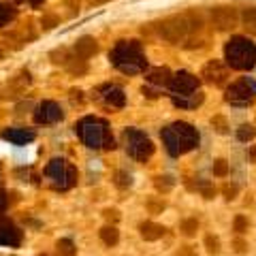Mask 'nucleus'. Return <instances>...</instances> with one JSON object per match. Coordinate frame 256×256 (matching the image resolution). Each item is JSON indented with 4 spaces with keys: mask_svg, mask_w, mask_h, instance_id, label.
Listing matches in <instances>:
<instances>
[{
    "mask_svg": "<svg viewBox=\"0 0 256 256\" xmlns=\"http://www.w3.org/2000/svg\"><path fill=\"white\" fill-rule=\"evenodd\" d=\"M173 178H169V175H164V178H156V188L160 192H166V190H171L173 188Z\"/></svg>",
    "mask_w": 256,
    "mask_h": 256,
    "instance_id": "obj_26",
    "label": "nucleus"
},
{
    "mask_svg": "<svg viewBox=\"0 0 256 256\" xmlns=\"http://www.w3.org/2000/svg\"><path fill=\"white\" fill-rule=\"evenodd\" d=\"M96 50H98V45H96V41L92 36H82L75 43V56L77 58H82V60L92 58V56L96 54Z\"/></svg>",
    "mask_w": 256,
    "mask_h": 256,
    "instance_id": "obj_17",
    "label": "nucleus"
},
{
    "mask_svg": "<svg viewBox=\"0 0 256 256\" xmlns=\"http://www.w3.org/2000/svg\"><path fill=\"white\" fill-rule=\"evenodd\" d=\"M13 18H15V11L11 9L9 4L0 2V26H6V24H9Z\"/></svg>",
    "mask_w": 256,
    "mask_h": 256,
    "instance_id": "obj_23",
    "label": "nucleus"
},
{
    "mask_svg": "<svg viewBox=\"0 0 256 256\" xmlns=\"http://www.w3.org/2000/svg\"><path fill=\"white\" fill-rule=\"evenodd\" d=\"M201 77L207 84L222 86V84H226V79H228V68H226V64H222L220 60H212L203 66Z\"/></svg>",
    "mask_w": 256,
    "mask_h": 256,
    "instance_id": "obj_9",
    "label": "nucleus"
},
{
    "mask_svg": "<svg viewBox=\"0 0 256 256\" xmlns=\"http://www.w3.org/2000/svg\"><path fill=\"white\" fill-rule=\"evenodd\" d=\"M20 244H22V230L15 226L9 218L0 216V246L18 248Z\"/></svg>",
    "mask_w": 256,
    "mask_h": 256,
    "instance_id": "obj_13",
    "label": "nucleus"
},
{
    "mask_svg": "<svg viewBox=\"0 0 256 256\" xmlns=\"http://www.w3.org/2000/svg\"><path fill=\"white\" fill-rule=\"evenodd\" d=\"M62 120V109L58 102L54 100H43L34 111V122L36 124H54Z\"/></svg>",
    "mask_w": 256,
    "mask_h": 256,
    "instance_id": "obj_11",
    "label": "nucleus"
},
{
    "mask_svg": "<svg viewBox=\"0 0 256 256\" xmlns=\"http://www.w3.org/2000/svg\"><path fill=\"white\" fill-rule=\"evenodd\" d=\"M235 230L237 233H246L248 230V220L244 218V216H237L235 218Z\"/></svg>",
    "mask_w": 256,
    "mask_h": 256,
    "instance_id": "obj_33",
    "label": "nucleus"
},
{
    "mask_svg": "<svg viewBox=\"0 0 256 256\" xmlns=\"http://www.w3.org/2000/svg\"><path fill=\"white\" fill-rule=\"evenodd\" d=\"M45 175L52 178L54 188L58 190H68L77 184V169L64 158H54L50 164L45 166Z\"/></svg>",
    "mask_w": 256,
    "mask_h": 256,
    "instance_id": "obj_7",
    "label": "nucleus"
},
{
    "mask_svg": "<svg viewBox=\"0 0 256 256\" xmlns=\"http://www.w3.org/2000/svg\"><path fill=\"white\" fill-rule=\"evenodd\" d=\"M226 102H230V105L235 107H248L252 105L254 98H256V84L252 82V79H242V82L233 84L226 90Z\"/></svg>",
    "mask_w": 256,
    "mask_h": 256,
    "instance_id": "obj_8",
    "label": "nucleus"
},
{
    "mask_svg": "<svg viewBox=\"0 0 256 256\" xmlns=\"http://www.w3.org/2000/svg\"><path fill=\"white\" fill-rule=\"evenodd\" d=\"M43 2H45V0H30V4H32V6H41Z\"/></svg>",
    "mask_w": 256,
    "mask_h": 256,
    "instance_id": "obj_41",
    "label": "nucleus"
},
{
    "mask_svg": "<svg viewBox=\"0 0 256 256\" xmlns=\"http://www.w3.org/2000/svg\"><path fill=\"white\" fill-rule=\"evenodd\" d=\"M105 218L111 220V222H118L120 220V214L116 210H105Z\"/></svg>",
    "mask_w": 256,
    "mask_h": 256,
    "instance_id": "obj_37",
    "label": "nucleus"
},
{
    "mask_svg": "<svg viewBox=\"0 0 256 256\" xmlns=\"http://www.w3.org/2000/svg\"><path fill=\"white\" fill-rule=\"evenodd\" d=\"M228 173V162L226 160H216L214 162V175H218V178H224V175Z\"/></svg>",
    "mask_w": 256,
    "mask_h": 256,
    "instance_id": "obj_28",
    "label": "nucleus"
},
{
    "mask_svg": "<svg viewBox=\"0 0 256 256\" xmlns=\"http://www.w3.org/2000/svg\"><path fill=\"white\" fill-rule=\"evenodd\" d=\"M171 100H173V105L175 107H180V109H194L198 107L203 102V94L201 92H188V94H178V92H173L171 94Z\"/></svg>",
    "mask_w": 256,
    "mask_h": 256,
    "instance_id": "obj_15",
    "label": "nucleus"
},
{
    "mask_svg": "<svg viewBox=\"0 0 256 256\" xmlns=\"http://www.w3.org/2000/svg\"><path fill=\"white\" fill-rule=\"evenodd\" d=\"M98 92H100V100L105 102L107 107H111V109H120V107L126 105V94H124L122 88H118V86H102Z\"/></svg>",
    "mask_w": 256,
    "mask_h": 256,
    "instance_id": "obj_14",
    "label": "nucleus"
},
{
    "mask_svg": "<svg viewBox=\"0 0 256 256\" xmlns=\"http://www.w3.org/2000/svg\"><path fill=\"white\" fill-rule=\"evenodd\" d=\"M178 256H196V252H194V248L192 246H184L182 250L178 252Z\"/></svg>",
    "mask_w": 256,
    "mask_h": 256,
    "instance_id": "obj_36",
    "label": "nucleus"
},
{
    "mask_svg": "<svg viewBox=\"0 0 256 256\" xmlns=\"http://www.w3.org/2000/svg\"><path fill=\"white\" fill-rule=\"evenodd\" d=\"M139 230H141V237L146 239V242H156V239H160L164 235V228L156 222H143L139 226Z\"/></svg>",
    "mask_w": 256,
    "mask_h": 256,
    "instance_id": "obj_19",
    "label": "nucleus"
},
{
    "mask_svg": "<svg viewBox=\"0 0 256 256\" xmlns=\"http://www.w3.org/2000/svg\"><path fill=\"white\" fill-rule=\"evenodd\" d=\"M254 134H256L254 128H252L250 124H244V126L237 130V139H239V141H250V139H254Z\"/></svg>",
    "mask_w": 256,
    "mask_h": 256,
    "instance_id": "obj_24",
    "label": "nucleus"
},
{
    "mask_svg": "<svg viewBox=\"0 0 256 256\" xmlns=\"http://www.w3.org/2000/svg\"><path fill=\"white\" fill-rule=\"evenodd\" d=\"M205 246H207V252L210 254H218V250H220V242H218V237H214V235L205 237Z\"/></svg>",
    "mask_w": 256,
    "mask_h": 256,
    "instance_id": "obj_30",
    "label": "nucleus"
},
{
    "mask_svg": "<svg viewBox=\"0 0 256 256\" xmlns=\"http://www.w3.org/2000/svg\"><path fill=\"white\" fill-rule=\"evenodd\" d=\"M235 250L237 252H246V244L242 242V239H237V242H235Z\"/></svg>",
    "mask_w": 256,
    "mask_h": 256,
    "instance_id": "obj_39",
    "label": "nucleus"
},
{
    "mask_svg": "<svg viewBox=\"0 0 256 256\" xmlns=\"http://www.w3.org/2000/svg\"><path fill=\"white\" fill-rule=\"evenodd\" d=\"M2 139L15 143V146H26V143L34 141V132L26 130V128H9L2 132Z\"/></svg>",
    "mask_w": 256,
    "mask_h": 256,
    "instance_id": "obj_16",
    "label": "nucleus"
},
{
    "mask_svg": "<svg viewBox=\"0 0 256 256\" xmlns=\"http://www.w3.org/2000/svg\"><path fill=\"white\" fill-rule=\"evenodd\" d=\"M250 162H256V146L250 148Z\"/></svg>",
    "mask_w": 256,
    "mask_h": 256,
    "instance_id": "obj_40",
    "label": "nucleus"
},
{
    "mask_svg": "<svg viewBox=\"0 0 256 256\" xmlns=\"http://www.w3.org/2000/svg\"><path fill=\"white\" fill-rule=\"evenodd\" d=\"M6 203H9V198H6V192L0 190V214L6 210Z\"/></svg>",
    "mask_w": 256,
    "mask_h": 256,
    "instance_id": "obj_38",
    "label": "nucleus"
},
{
    "mask_svg": "<svg viewBox=\"0 0 256 256\" xmlns=\"http://www.w3.org/2000/svg\"><path fill=\"white\" fill-rule=\"evenodd\" d=\"M212 126L218 130L220 134H224V132H228V124H226V120H224L222 116H216V118H212Z\"/></svg>",
    "mask_w": 256,
    "mask_h": 256,
    "instance_id": "obj_27",
    "label": "nucleus"
},
{
    "mask_svg": "<svg viewBox=\"0 0 256 256\" xmlns=\"http://www.w3.org/2000/svg\"><path fill=\"white\" fill-rule=\"evenodd\" d=\"M196 188L201 190V194H203L205 198H214V196H216V188H214V184H210V182H198Z\"/></svg>",
    "mask_w": 256,
    "mask_h": 256,
    "instance_id": "obj_25",
    "label": "nucleus"
},
{
    "mask_svg": "<svg viewBox=\"0 0 256 256\" xmlns=\"http://www.w3.org/2000/svg\"><path fill=\"white\" fill-rule=\"evenodd\" d=\"M52 58H54L56 64H66L68 62V54H66V50H60V52H54Z\"/></svg>",
    "mask_w": 256,
    "mask_h": 256,
    "instance_id": "obj_32",
    "label": "nucleus"
},
{
    "mask_svg": "<svg viewBox=\"0 0 256 256\" xmlns=\"http://www.w3.org/2000/svg\"><path fill=\"white\" fill-rule=\"evenodd\" d=\"M41 256H45V254H41Z\"/></svg>",
    "mask_w": 256,
    "mask_h": 256,
    "instance_id": "obj_42",
    "label": "nucleus"
},
{
    "mask_svg": "<svg viewBox=\"0 0 256 256\" xmlns=\"http://www.w3.org/2000/svg\"><path fill=\"white\" fill-rule=\"evenodd\" d=\"M242 22H244V28L256 36V9H246L242 15Z\"/></svg>",
    "mask_w": 256,
    "mask_h": 256,
    "instance_id": "obj_20",
    "label": "nucleus"
},
{
    "mask_svg": "<svg viewBox=\"0 0 256 256\" xmlns=\"http://www.w3.org/2000/svg\"><path fill=\"white\" fill-rule=\"evenodd\" d=\"M203 26L201 15L190 11V13H182V15H173V18H166L158 24V34L169 43H178L182 41L186 34L194 32Z\"/></svg>",
    "mask_w": 256,
    "mask_h": 256,
    "instance_id": "obj_4",
    "label": "nucleus"
},
{
    "mask_svg": "<svg viewBox=\"0 0 256 256\" xmlns=\"http://www.w3.org/2000/svg\"><path fill=\"white\" fill-rule=\"evenodd\" d=\"M237 184H226V186H224V196H226L228 198V201H230V198H235V194H237Z\"/></svg>",
    "mask_w": 256,
    "mask_h": 256,
    "instance_id": "obj_34",
    "label": "nucleus"
},
{
    "mask_svg": "<svg viewBox=\"0 0 256 256\" xmlns=\"http://www.w3.org/2000/svg\"><path fill=\"white\" fill-rule=\"evenodd\" d=\"M122 139H124L128 156L134 158V160H139V162H146V160L154 154V146H152L150 137L146 132L137 130V128H126L124 134H122Z\"/></svg>",
    "mask_w": 256,
    "mask_h": 256,
    "instance_id": "obj_6",
    "label": "nucleus"
},
{
    "mask_svg": "<svg viewBox=\"0 0 256 256\" xmlns=\"http://www.w3.org/2000/svg\"><path fill=\"white\" fill-rule=\"evenodd\" d=\"M56 248H58V254L60 256H75V244L70 242V239H60L58 244H56Z\"/></svg>",
    "mask_w": 256,
    "mask_h": 256,
    "instance_id": "obj_22",
    "label": "nucleus"
},
{
    "mask_svg": "<svg viewBox=\"0 0 256 256\" xmlns=\"http://www.w3.org/2000/svg\"><path fill=\"white\" fill-rule=\"evenodd\" d=\"M162 143L171 156H182L198 146V132L188 122H173L162 128Z\"/></svg>",
    "mask_w": 256,
    "mask_h": 256,
    "instance_id": "obj_2",
    "label": "nucleus"
},
{
    "mask_svg": "<svg viewBox=\"0 0 256 256\" xmlns=\"http://www.w3.org/2000/svg\"><path fill=\"white\" fill-rule=\"evenodd\" d=\"M212 24L218 30H230L237 26V11L233 6H216L212 9Z\"/></svg>",
    "mask_w": 256,
    "mask_h": 256,
    "instance_id": "obj_10",
    "label": "nucleus"
},
{
    "mask_svg": "<svg viewBox=\"0 0 256 256\" xmlns=\"http://www.w3.org/2000/svg\"><path fill=\"white\" fill-rule=\"evenodd\" d=\"M58 18H56V15H45V18L41 20V26L45 28V30H52L54 26H58Z\"/></svg>",
    "mask_w": 256,
    "mask_h": 256,
    "instance_id": "obj_31",
    "label": "nucleus"
},
{
    "mask_svg": "<svg viewBox=\"0 0 256 256\" xmlns=\"http://www.w3.org/2000/svg\"><path fill=\"white\" fill-rule=\"evenodd\" d=\"M118 186H122V188L130 186V175L124 173V171H120V173H118Z\"/></svg>",
    "mask_w": 256,
    "mask_h": 256,
    "instance_id": "obj_35",
    "label": "nucleus"
},
{
    "mask_svg": "<svg viewBox=\"0 0 256 256\" xmlns=\"http://www.w3.org/2000/svg\"><path fill=\"white\" fill-rule=\"evenodd\" d=\"M75 132L79 134V139L92 150H114L116 148L114 137H111V128L105 120H100V118L88 116L84 120H79L75 124Z\"/></svg>",
    "mask_w": 256,
    "mask_h": 256,
    "instance_id": "obj_1",
    "label": "nucleus"
},
{
    "mask_svg": "<svg viewBox=\"0 0 256 256\" xmlns=\"http://www.w3.org/2000/svg\"><path fill=\"white\" fill-rule=\"evenodd\" d=\"M171 70L169 68H154V70H150V75H148V84L150 86H156V90H160V88H166V86H171Z\"/></svg>",
    "mask_w": 256,
    "mask_h": 256,
    "instance_id": "obj_18",
    "label": "nucleus"
},
{
    "mask_svg": "<svg viewBox=\"0 0 256 256\" xmlns=\"http://www.w3.org/2000/svg\"><path fill=\"white\" fill-rule=\"evenodd\" d=\"M196 228H198V222L194 220V218H190V220H186L182 224V230H184V235H188V237H192L196 233Z\"/></svg>",
    "mask_w": 256,
    "mask_h": 256,
    "instance_id": "obj_29",
    "label": "nucleus"
},
{
    "mask_svg": "<svg viewBox=\"0 0 256 256\" xmlns=\"http://www.w3.org/2000/svg\"><path fill=\"white\" fill-rule=\"evenodd\" d=\"M198 77L188 73V70H180L175 73L171 79V90L178 92V94H188V92H196L198 90Z\"/></svg>",
    "mask_w": 256,
    "mask_h": 256,
    "instance_id": "obj_12",
    "label": "nucleus"
},
{
    "mask_svg": "<svg viewBox=\"0 0 256 256\" xmlns=\"http://www.w3.org/2000/svg\"><path fill=\"white\" fill-rule=\"evenodd\" d=\"M100 239L105 242L107 246H116L118 244V239H120V233H118V228L116 226H102L100 228Z\"/></svg>",
    "mask_w": 256,
    "mask_h": 256,
    "instance_id": "obj_21",
    "label": "nucleus"
},
{
    "mask_svg": "<svg viewBox=\"0 0 256 256\" xmlns=\"http://www.w3.org/2000/svg\"><path fill=\"white\" fill-rule=\"evenodd\" d=\"M111 62L126 75H137L148 68V60L137 41H120L111 50Z\"/></svg>",
    "mask_w": 256,
    "mask_h": 256,
    "instance_id": "obj_3",
    "label": "nucleus"
},
{
    "mask_svg": "<svg viewBox=\"0 0 256 256\" xmlns=\"http://www.w3.org/2000/svg\"><path fill=\"white\" fill-rule=\"evenodd\" d=\"M226 64L235 70H250L256 64V45L244 36H233L224 47Z\"/></svg>",
    "mask_w": 256,
    "mask_h": 256,
    "instance_id": "obj_5",
    "label": "nucleus"
}]
</instances>
